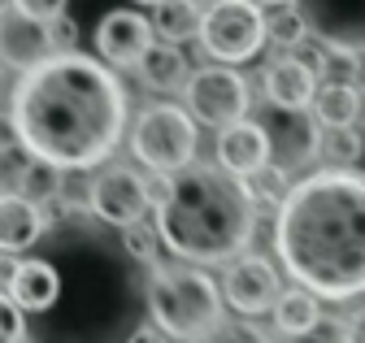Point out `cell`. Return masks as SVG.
<instances>
[{
    "label": "cell",
    "instance_id": "obj_14",
    "mask_svg": "<svg viewBox=\"0 0 365 343\" xmlns=\"http://www.w3.org/2000/svg\"><path fill=\"white\" fill-rule=\"evenodd\" d=\"M217 165L235 179H252L269 165V135L261 122H231L217 131Z\"/></svg>",
    "mask_w": 365,
    "mask_h": 343
},
{
    "label": "cell",
    "instance_id": "obj_16",
    "mask_svg": "<svg viewBox=\"0 0 365 343\" xmlns=\"http://www.w3.org/2000/svg\"><path fill=\"white\" fill-rule=\"evenodd\" d=\"M43 222H48V218H43L39 204H31L18 191H5V196H0V252L18 256V252L35 248L39 235H43Z\"/></svg>",
    "mask_w": 365,
    "mask_h": 343
},
{
    "label": "cell",
    "instance_id": "obj_38",
    "mask_svg": "<svg viewBox=\"0 0 365 343\" xmlns=\"http://www.w3.org/2000/svg\"><path fill=\"white\" fill-rule=\"evenodd\" d=\"M361 100H365V96H361Z\"/></svg>",
    "mask_w": 365,
    "mask_h": 343
},
{
    "label": "cell",
    "instance_id": "obj_24",
    "mask_svg": "<svg viewBox=\"0 0 365 343\" xmlns=\"http://www.w3.org/2000/svg\"><path fill=\"white\" fill-rule=\"evenodd\" d=\"M18 196H26L31 204L57 200V196H61V169L43 165V161H31L22 174H18Z\"/></svg>",
    "mask_w": 365,
    "mask_h": 343
},
{
    "label": "cell",
    "instance_id": "obj_34",
    "mask_svg": "<svg viewBox=\"0 0 365 343\" xmlns=\"http://www.w3.org/2000/svg\"><path fill=\"white\" fill-rule=\"evenodd\" d=\"M14 270H18V256H9V252H0V291L9 287V278H14Z\"/></svg>",
    "mask_w": 365,
    "mask_h": 343
},
{
    "label": "cell",
    "instance_id": "obj_19",
    "mask_svg": "<svg viewBox=\"0 0 365 343\" xmlns=\"http://www.w3.org/2000/svg\"><path fill=\"white\" fill-rule=\"evenodd\" d=\"M153 35H161L165 44H182V39H200V5L196 0H161V5H153Z\"/></svg>",
    "mask_w": 365,
    "mask_h": 343
},
{
    "label": "cell",
    "instance_id": "obj_12",
    "mask_svg": "<svg viewBox=\"0 0 365 343\" xmlns=\"http://www.w3.org/2000/svg\"><path fill=\"white\" fill-rule=\"evenodd\" d=\"M48 57H57L53 35H48V22L26 18L18 9L0 18V65H5V70L26 74V70L43 65Z\"/></svg>",
    "mask_w": 365,
    "mask_h": 343
},
{
    "label": "cell",
    "instance_id": "obj_36",
    "mask_svg": "<svg viewBox=\"0 0 365 343\" xmlns=\"http://www.w3.org/2000/svg\"><path fill=\"white\" fill-rule=\"evenodd\" d=\"M252 5H287V0H252Z\"/></svg>",
    "mask_w": 365,
    "mask_h": 343
},
{
    "label": "cell",
    "instance_id": "obj_5",
    "mask_svg": "<svg viewBox=\"0 0 365 343\" xmlns=\"http://www.w3.org/2000/svg\"><path fill=\"white\" fill-rule=\"evenodd\" d=\"M130 152L161 179L178 174L196 161V117L178 105H148L130 126Z\"/></svg>",
    "mask_w": 365,
    "mask_h": 343
},
{
    "label": "cell",
    "instance_id": "obj_27",
    "mask_svg": "<svg viewBox=\"0 0 365 343\" xmlns=\"http://www.w3.org/2000/svg\"><path fill=\"white\" fill-rule=\"evenodd\" d=\"M26 339V322H22V309L14 305L9 291H0V343H22Z\"/></svg>",
    "mask_w": 365,
    "mask_h": 343
},
{
    "label": "cell",
    "instance_id": "obj_32",
    "mask_svg": "<svg viewBox=\"0 0 365 343\" xmlns=\"http://www.w3.org/2000/svg\"><path fill=\"white\" fill-rule=\"evenodd\" d=\"M22 144H18V131H14V122H9V113H0V157L5 152H18Z\"/></svg>",
    "mask_w": 365,
    "mask_h": 343
},
{
    "label": "cell",
    "instance_id": "obj_26",
    "mask_svg": "<svg viewBox=\"0 0 365 343\" xmlns=\"http://www.w3.org/2000/svg\"><path fill=\"white\" fill-rule=\"evenodd\" d=\"M279 343H344V322L339 317H322L317 326H309L300 334H279Z\"/></svg>",
    "mask_w": 365,
    "mask_h": 343
},
{
    "label": "cell",
    "instance_id": "obj_9",
    "mask_svg": "<svg viewBox=\"0 0 365 343\" xmlns=\"http://www.w3.org/2000/svg\"><path fill=\"white\" fill-rule=\"evenodd\" d=\"M292 5L322 48L365 57V0H292Z\"/></svg>",
    "mask_w": 365,
    "mask_h": 343
},
{
    "label": "cell",
    "instance_id": "obj_15",
    "mask_svg": "<svg viewBox=\"0 0 365 343\" xmlns=\"http://www.w3.org/2000/svg\"><path fill=\"white\" fill-rule=\"evenodd\" d=\"M265 100L269 109H309L313 96H317V74L300 61V57H279V61H269L265 74Z\"/></svg>",
    "mask_w": 365,
    "mask_h": 343
},
{
    "label": "cell",
    "instance_id": "obj_37",
    "mask_svg": "<svg viewBox=\"0 0 365 343\" xmlns=\"http://www.w3.org/2000/svg\"><path fill=\"white\" fill-rule=\"evenodd\" d=\"M140 5H161V0H140Z\"/></svg>",
    "mask_w": 365,
    "mask_h": 343
},
{
    "label": "cell",
    "instance_id": "obj_35",
    "mask_svg": "<svg viewBox=\"0 0 365 343\" xmlns=\"http://www.w3.org/2000/svg\"><path fill=\"white\" fill-rule=\"evenodd\" d=\"M5 14H14V0H0V18H5Z\"/></svg>",
    "mask_w": 365,
    "mask_h": 343
},
{
    "label": "cell",
    "instance_id": "obj_3",
    "mask_svg": "<svg viewBox=\"0 0 365 343\" xmlns=\"http://www.w3.org/2000/svg\"><path fill=\"white\" fill-rule=\"evenodd\" d=\"M157 235L187 265H226L257 235V200L248 179L222 165H182L157 191Z\"/></svg>",
    "mask_w": 365,
    "mask_h": 343
},
{
    "label": "cell",
    "instance_id": "obj_28",
    "mask_svg": "<svg viewBox=\"0 0 365 343\" xmlns=\"http://www.w3.org/2000/svg\"><path fill=\"white\" fill-rule=\"evenodd\" d=\"M209 343H274V339L261 326H252V322H222V330Z\"/></svg>",
    "mask_w": 365,
    "mask_h": 343
},
{
    "label": "cell",
    "instance_id": "obj_17",
    "mask_svg": "<svg viewBox=\"0 0 365 343\" xmlns=\"http://www.w3.org/2000/svg\"><path fill=\"white\" fill-rule=\"evenodd\" d=\"M5 291L14 295L22 313H48L61 295V274L53 270V261H18Z\"/></svg>",
    "mask_w": 365,
    "mask_h": 343
},
{
    "label": "cell",
    "instance_id": "obj_18",
    "mask_svg": "<svg viewBox=\"0 0 365 343\" xmlns=\"http://www.w3.org/2000/svg\"><path fill=\"white\" fill-rule=\"evenodd\" d=\"M140 78H144V88H153V92H178V88H187V78H192V70H187V57L178 53V44H157L153 39V48L140 57Z\"/></svg>",
    "mask_w": 365,
    "mask_h": 343
},
{
    "label": "cell",
    "instance_id": "obj_21",
    "mask_svg": "<svg viewBox=\"0 0 365 343\" xmlns=\"http://www.w3.org/2000/svg\"><path fill=\"white\" fill-rule=\"evenodd\" d=\"M269 313H274V330H279V334H300V330L322 322V305H317V295L304 291V287L279 291V300H274Z\"/></svg>",
    "mask_w": 365,
    "mask_h": 343
},
{
    "label": "cell",
    "instance_id": "obj_22",
    "mask_svg": "<svg viewBox=\"0 0 365 343\" xmlns=\"http://www.w3.org/2000/svg\"><path fill=\"white\" fill-rule=\"evenodd\" d=\"M317 157L327 161V169H352L365 157V139L356 126H322L317 135Z\"/></svg>",
    "mask_w": 365,
    "mask_h": 343
},
{
    "label": "cell",
    "instance_id": "obj_8",
    "mask_svg": "<svg viewBox=\"0 0 365 343\" xmlns=\"http://www.w3.org/2000/svg\"><path fill=\"white\" fill-rule=\"evenodd\" d=\"M148 204H153V187L126 165H109V169H101V174L87 183V209L96 213L101 222H109V226L126 231L135 222H144Z\"/></svg>",
    "mask_w": 365,
    "mask_h": 343
},
{
    "label": "cell",
    "instance_id": "obj_6",
    "mask_svg": "<svg viewBox=\"0 0 365 343\" xmlns=\"http://www.w3.org/2000/svg\"><path fill=\"white\" fill-rule=\"evenodd\" d=\"M265 44V14L252 0H213L200 22V48L222 61V65H240L252 61Z\"/></svg>",
    "mask_w": 365,
    "mask_h": 343
},
{
    "label": "cell",
    "instance_id": "obj_10",
    "mask_svg": "<svg viewBox=\"0 0 365 343\" xmlns=\"http://www.w3.org/2000/svg\"><path fill=\"white\" fill-rule=\"evenodd\" d=\"M279 270H274L265 256H235L226 261V274H222V300L231 305L235 313L244 317H257V313H269L274 300H279Z\"/></svg>",
    "mask_w": 365,
    "mask_h": 343
},
{
    "label": "cell",
    "instance_id": "obj_31",
    "mask_svg": "<svg viewBox=\"0 0 365 343\" xmlns=\"http://www.w3.org/2000/svg\"><path fill=\"white\" fill-rule=\"evenodd\" d=\"M344 343H365V305L344 322Z\"/></svg>",
    "mask_w": 365,
    "mask_h": 343
},
{
    "label": "cell",
    "instance_id": "obj_1",
    "mask_svg": "<svg viewBox=\"0 0 365 343\" xmlns=\"http://www.w3.org/2000/svg\"><path fill=\"white\" fill-rule=\"evenodd\" d=\"M9 122L31 161L78 174L118 148L126 131V92L105 61L57 53L14 83Z\"/></svg>",
    "mask_w": 365,
    "mask_h": 343
},
{
    "label": "cell",
    "instance_id": "obj_23",
    "mask_svg": "<svg viewBox=\"0 0 365 343\" xmlns=\"http://www.w3.org/2000/svg\"><path fill=\"white\" fill-rule=\"evenodd\" d=\"M265 39H274L279 48H300L304 39H309V26H304V18H300V9L292 5H274L269 14H265Z\"/></svg>",
    "mask_w": 365,
    "mask_h": 343
},
{
    "label": "cell",
    "instance_id": "obj_20",
    "mask_svg": "<svg viewBox=\"0 0 365 343\" xmlns=\"http://www.w3.org/2000/svg\"><path fill=\"white\" fill-rule=\"evenodd\" d=\"M356 117H361V92L352 83H317L313 96L317 126H356Z\"/></svg>",
    "mask_w": 365,
    "mask_h": 343
},
{
    "label": "cell",
    "instance_id": "obj_25",
    "mask_svg": "<svg viewBox=\"0 0 365 343\" xmlns=\"http://www.w3.org/2000/svg\"><path fill=\"white\" fill-rule=\"evenodd\" d=\"M157 243H161L157 226L135 222V226H126V231H122V248L135 256V261H157Z\"/></svg>",
    "mask_w": 365,
    "mask_h": 343
},
{
    "label": "cell",
    "instance_id": "obj_4",
    "mask_svg": "<svg viewBox=\"0 0 365 343\" xmlns=\"http://www.w3.org/2000/svg\"><path fill=\"white\" fill-rule=\"evenodd\" d=\"M148 313L153 326L178 343H205L226 322L222 287L196 265H157L148 278Z\"/></svg>",
    "mask_w": 365,
    "mask_h": 343
},
{
    "label": "cell",
    "instance_id": "obj_11",
    "mask_svg": "<svg viewBox=\"0 0 365 343\" xmlns=\"http://www.w3.org/2000/svg\"><path fill=\"white\" fill-rule=\"evenodd\" d=\"M153 48V22L135 9H109L96 22V53L113 70H135L140 57Z\"/></svg>",
    "mask_w": 365,
    "mask_h": 343
},
{
    "label": "cell",
    "instance_id": "obj_13",
    "mask_svg": "<svg viewBox=\"0 0 365 343\" xmlns=\"http://www.w3.org/2000/svg\"><path fill=\"white\" fill-rule=\"evenodd\" d=\"M261 126L269 135V157L279 161V169H296L309 157H317V135L322 131L304 109H274V117Z\"/></svg>",
    "mask_w": 365,
    "mask_h": 343
},
{
    "label": "cell",
    "instance_id": "obj_33",
    "mask_svg": "<svg viewBox=\"0 0 365 343\" xmlns=\"http://www.w3.org/2000/svg\"><path fill=\"white\" fill-rule=\"evenodd\" d=\"M126 343H170V339H165L157 326H140V330H130V339H126Z\"/></svg>",
    "mask_w": 365,
    "mask_h": 343
},
{
    "label": "cell",
    "instance_id": "obj_7",
    "mask_svg": "<svg viewBox=\"0 0 365 343\" xmlns=\"http://www.w3.org/2000/svg\"><path fill=\"white\" fill-rule=\"evenodd\" d=\"M182 96H187V113L205 126H231V122H244L248 113V83L240 70L231 65H205L187 78V88H182Z\"/></svg>",
    "mask_w": 365,
    "mask_h": 343
},
{
    "label": "cell",
    "instance_id": "obj_30",
    "mask_svg": "<svg viewBox=\"0 0 365 343\" xmlns=\"http://www.w3.org/2000/svg\"><path fill=\"white\" fill-rule=\"evenodd\" d=\"M14 9L26 18H39V22H53L66 14V0H14Z\"/></svg>",
    "mask_w": 365,
    "mask_h": 343
},
{
    "label": "cell",
    "instance_id": "obj_2",
    "mask_svg": "<svg viewBox=\"0 0 365 343\" xmlns=\"http://www.w3.org/2000/svg\"><path fill=\"white\" fill-rule=\"evenodd\" d=\"M274 248L296 287L317 300H348L365 291V174L322 169L287 187Z\"/></svg>",
    "mask_w": 365,
    "mask_h": 343
},
{
    "label": "cell",
    "instance_id": "obj_29",
    "mask_svg": "<svg viewBox=\"0 0 365 343\" xmlns=\"http://www.w3.org/2000/svg\"><path fill=\"white\" fill-rule=\"evenodd\" d=\"M48 35H53V48L57 53H74V44H78V22L70 14H61V18L48 22Z\"/></svg>",
    "mask_w": 365,
    "mask_h": 343
}]
</instances>
